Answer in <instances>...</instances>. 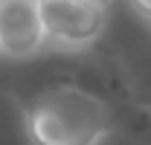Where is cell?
<instances>
[{
    "label": "cell",
    "mask_w": 151,
    "mask_h": 145,
    "mask_svg": "<svg viewBox=\"0 0 151 145\" xmlns=\"http://www.w3.org/2000/svg\"><path fill=\"white\" fill-rule=\"evenodd\" d=\"M108 131V105L73 84L44 90L26 108V134L32 145H102Z\"/></svg>",
    "instance_id": "1"
},
{
    "label": "cell",
    "mask_w": 151,
    "mask_h": 145,
    "mask_svg": "<svg viewBox=\"0 0 151 145\" xmlns=\"http://www.w3.org/2000/svg\"><path fill=\"white\" fill-rule=\"evenodd\" d=\"M38 12L47 44H58L64 50H84L96 44L108 23L105 6L90 0H38Z\"/></svg>",
    "instance_id": "2"
},
{
    "label": "cell",
    "mask_w": 151,
    "mask_h": 145,
    "mask_svg": "<svg viewBox=\"0 0 151 145\" xmlns=\"http://www.w3.org/2000/svg\"><path fill=\"white\" fill-rule=\"evenodd\" d=\"M38 0H0V55L29 58L44 50Z\"/></svg>",
    "instance_id": "3"
},
{
    "label": "cell",
    "mask_w": 151,
    "mask_h": 145,
    "mask_svg": "<svg viewBox=\"0 0 151 145\" xmlns=\"http://www.w3.org/2000/svg\"><path fill=\"white\" fill-rule=\"evenodd\" d=\"M128 6L145 26H151V0H128Z\"/></svg>",
    "instance_id": "4"
},
{
    "label": "cell",
    "mask_w": 151,
    "mask_h": 145,
    "mask_svg": "<svg viewBox=\"0 0 151 145\" xmlns=\"http://www.w3.org/2000/svg\"><path fill=\"white\" fill-rule=\"evenodd\" d=\"M90 3H96V6H108L111 0H90Z\"/></svg>",
    "instance_id": "5"
}]
</instances>
